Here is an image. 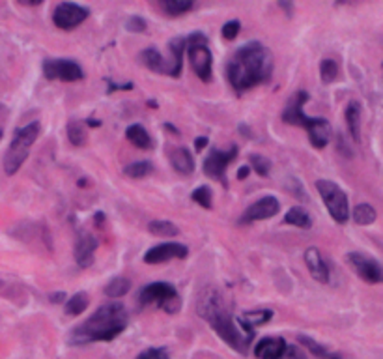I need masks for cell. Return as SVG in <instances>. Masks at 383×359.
<instances>
[{"instance_id": "6da1fadb", "label": "cell", "mask_w": 383, "mask_h": 359, "mask_svg": "<svg viewBox=\"0 0 383 359\" xmlns=\"http://www.w3.org/2000/svg\"><path fill=\"white\" fill-rule=\"evenodd\" d=\"M273 75V55L260 41L241 45L226 64V79L235 94L269 83Z\"/></svg>"}, {"instance_id": "7a4b0ae2", "label": "cell", "mask_w": 383, "mask_h": 359, "mask_svg": "<svg viewBox=\"0 0 383 359\" xmlns=\"http://www.w3.org/2000/svg\"><path fill=\"white\" fill-rule=\"evenodd\" d=\"M197 313L202 320L208 322L212 329L228 344L230 348L240 354L249 352L254 333H247L245 329H241L238 320H234V316L230 315L223 296L214 287L202 288V292L198 294Z\"/></svg>"}, {"instance_id": "3957f363", "label": "cell", "mask_w": 383, "mask_h": 359, "mask_svg": "<svg viewBox=\"0 0 383 359\" xmlns=\"http://www.w3.org/2000/svg\"><path fill=\"white\" fill-rule=\"evenodd\" d=\"M129 324V315L120 301H109L101 305L93 315L79 324L70 335V344L84 346L92 343H110L120 335Z\"/></svg>"}, {"instance_id": "277c9868", "label": "cell", "mask_w": 383, "mask_h": 359, "mask_svg": "<svg viewBox=\"0 0 383 359\" xmlns=\"http://www.w3.org/2000/svg\"><path fill=\"white\" fill-rule=\"evenodd\" d=\"M39 131H41V124L36 120L27 124V126L19 127L13 133V138H11L8 152L4 155V172L8 176H13V174L19 172V169H21L22 163L27 161L28 154H30L32 144L38 141Z\"/></svg>"}, {"instance_id": "5b68a950", "label": "cell", "mask_w": 383, "mask_h": 359, "mask_svg": "<svg viewBox=\"0 0 383 359\" xmlns=\"http://www.w3.org/2000/svg\"><path fill=\"white\" fill-rule=\"evenodd\" d=\"M187 55L195 75L202 83H212L214 79V55L208 47V38L202 32H191L187 36Z\"/></svg>"}, {"instance_id": "8992f818", "label": "cell", "mask_w": 383, "mask_h": 359, "mask_svg": "<svg viewBox=\"0 0 383 359\" xmlns=\"http://www.w3.org/2000/svg\"><path fill=\"white\" fill-rule=\"evenodd\" d=\"M138 301L141 305H157L159 309H163L169 315H176L181 309V298L174 285L170 282H152L141 290L138 294Z\"/></svg>"}, {"instance_id": "52a82bcc", "label": "cell", "mask_w": 383, "mask_h": 359, "mask_svg": "<svg viewBox=\"0 0 383 359\" xmlns=\"http://www.w3.org/2000/svg\"><path fill=\"white\" fill-rule=\"evenodd\" d=\"M316 189L322 197L323 204L327 208L329 216L333 217L339 225H344L350 219V202L342 189L331 180H318Z\"/></svg>"}, {"instance_id": "ba28073f", "label": "cell", "mask_w": 383, "mask_h": 359, "mask_svg": "<svg viewBox=\"0 0 383 359\" xmlns=\"http://www.w3.org/2000/svg\"><path fill=\"white\" fill-rule=\"evenodd\" d=\"M235 157H238V146H230L226 152L219 148H212L208 157L204 159V174L226 185V171Z\"/></svg>"}, {"instance_id": "9c48e42d", "label": "cell", "mask_w": 383, "mask_h": 359, "mask_svg": "<svg viewBox=\"0 0 383 359\" xmlns=\"http://www.w3.org/2000/svg\"><path fill=\"white\" fill-rule=\"evenodd\" d=\"M44 75L47 81H64V83H77L82 81L84 72L75 60H45L44 62Z\"/></svg>"}, {"instance_id": "30bf717a", "label": "cell", "mask_w": 383, "mask_h": 359, "mask_svg": "<svg viewBox=\"0 0 383 359\" xmlns=\"http://www.w3.org/2000/svg\"><path fill=\"white\" fill-rule=\"evenodd\" d=\"M88 15H90V10L84 8V6L73 4V2H62L53 11V22L60 30H73V28L86 21Z\"/></svg>"}, {"instance_id": "8fae6325", "label": "cell", "mask_w": 383, "mask_h": 359, "mask_svg": "<svg viewBox=\"0 0 383 359\" xmlns=\"http://www.w3.org/2000/svg\"><path fill=\"white\" fill-rule=\"evenodd\" d=\"M346 259H348V264L353 268V271L365 282H370V285L383 282V266L379 264L378 260H374L372 256L363 253H348Z\"/></svg>"}, {"instance_id": "7c38bea8", "label": "cell", "mask_w": 383, "mask_h": 359, "mask_svg": "<svg viewBox=\"0 0 383 359\" xmlns=\"http://www.w3.org/2000/svg\"><path fill=\"white\" fill-rule=\"evenodd\" d=\"M280 211V202L273 195H266L262 199H258L257 202H252L245 210L243 217L240 219V225H249L254 221H266L271 219Z\"/></svg>"}, {"instance_id": "4fadbf2b", "label": "cell", "mask_w": 383, "mask_h": 359, "mask_svg": "<svg viewBox=\"0 0 383 359\" xmlns=\"http://www.w3.org/2000/svg\"><path fill=\"white\" fill-rule=\"evenodd\" d=\"M189 254V249L183 245V243L178 242H167V243H159L155 247L148 249L144 253V262L146 264H163V262H169V260L174 259H187Z\"/></svg>"}, {"instance_id": "5bb4252c", "label": "cell", "mask_w": 383, "mask_h": 359, "mask_svg": "<svg viewBox=\"0 0 383 359\" xmlns=\"http://www.w3.org/2000/svg\"><path fill=\"white\" fill-rule=\"evenodd\" d=\"M309 101V94H306L305 90H299V92H296V94L292 96L290 100H288V103H286L285 111H283V122L285 124H288V126H306V117L305 111H303V107H305V103Z\"/></svg>"}, {"instance_id": "9a60e30c", "label": "cell", "mask_w": 383, "mask_h": 359, "mask_svg": "<svg viewBox=\"0 0 383 359\" xmlns=\"http://www.w3.org/2000/svg\"><path fill=\"white\" fill-rule=\"evenodd\" d=\"M305 264L309 273L312 275V279L318 282H322V285H327L331 281V271H329V266L323 259L322 251L318 247H309L305 251Z\"/></svg>"}, {"instance_id": "2e32d148", "label": "cell", "mask_w": 383, "mask_h": 359, "mask_svg": "<svg viewBox=\"0 0 383 359\" xmlns=\"http://www.w3.org/2000/svg\"><path fill=\"white\" fill-rule=\"evenodd\" d=\"M99 247V240L92 234H81L75 242V262L79 268H90L96 260V251Z\"/></svg>"}, {"instance_id": "e0dca14e", "label": "cell", "mask_w": 383, "mask_h": 359, "mask_svg": "<svg viewBox=\"0 0 383 359\" xmlns=\"http://www.w3.org/2000/svg\"><path fill=\"white\" fill-rule=\"evenodd\" d=\"M306 133H309V141L314 148L322 150L325 148L333 137V127L325 118H309L305 126Z\"/></svg>"}, {"instance_id": "ac0fdd59", "label": "cell", "mask_w": 383, "mask_h": 359, "mask_svg": "<svg viewBox=\"0 0 383 359\" xmlns=\"http://www.w3.org/2000/svg\"><path fill=\"white\" fill-rule=\"evenodd\" d=\"M187 51V39L183 36H176L169 41V53L170 58L167 60L169 64V77L178 79L183 70V53Z\"/></svg>"}, {"instance_id": "d6986e66", "label": "cell", "mask_w": 383, "mask_h": 359, "mask_svg": "<svg viewBox=\"0 0 383 359\" xmlns=\"http://www.w3.org/2000/svg\"><path fill=\"white\" fill-rule=\"evenodd\" d=\"M286 346L288 344L283 337H266L258 341L252 354L257 359H280V355L285 354Z\"/></svg>"}, {"instance_id": "ffe728a7", "label": "cell", "mask_w": 383, "mask_h": 359, "mask_svg": "<svg viewBox=\"0 0 383 359\" xmlns=\"http://www.w3.org/2000/svg\"><path fill=\"white\" fill-rule=\"evenodd\" d=\"M169 161L172 169L181 176H189L195 172V159H193L191 150L189 148H170L169 150Z\"/></svg>"}, {"instance_id": "44dd1931", "label": "cell", "mask_w": 383, "mask_h": 359, "mask_svg": "<svg viewBox=\"0 0 383 359\" xmlns=\"http://www.w3.org/2000/svg\"><path fill=\"white\" fill-rule=\"evenodd\" d=\"M271 318H273V311L271 309H258L251 311V313H243L241 316H235V320L241 326V329H245L247 333H254V327L266 326Z\"/></svg>"}, {"instance_id": "7402d4cb", "label": "cell", "mask_w": 383, "mask_h": 359, "mask_svg": "<svg viewBox=\"0 0 383 359\" xmlns=\"http://www.w3.org/2000/svg\"><path fill=\"white\" fill-rule=\"evenodd\" d=\"M141 62H143L144 66L152 70L155 73H161V75H169V64H167V58L161 56L155 47H148V49H144L141 53Z\"/></svg>"}, {"instance_id": "603a6c76", "label": "cell", "mask_w": 383, "mask_h": 359, "mask_svg": "<svg viewBox=\"0 0 383 359\" xmlns=\"http://www.w3.org/2000/svg\"><path fill=\"white\" fill-rule=\"evenodd\" d=\"M346 126L350 131L351 138L359 143L361 141V105L357 101H351L350 105L346 107Z\"/></svg>"}, {"instance_id": "cb8c5ba5", "label": "cell", "mask_w": 383, "mask_h": 359, "mask_svg": "<svg viewBox=\"0 0 383 359\" xmlns=\"http://www.w3.org/2000/svg\"><path fill=\"white\" fill-rule=\"evenodd\" d=\"M126 137L127 141L133 144V146H137L141 150H152L153 148V138L150 137V133L144 129L143 126H138V124H133L126 129Z\"/></svg>"}, {"instance_id": "d4e9b609", "label": "cell", "mask_w": 383, "mask_h": 359, "mask_svg": "<svg viewBox=\"0 0 383 359\" xmlns=\"http://www.w3.org/2000/svg\"><path fill=\"white\" fill-rule=\"evenodd\" d=\"M131 287H133L131 281H129L127 277H115V279H110V281L105 285L103 292L107 298L120 299L124 298L126 294H129Z\"/></svg>"}, {"instance_id": "484cf974", "label": "cell", "mask_w": 383, "mask_h": 359, "mask_svg": "<svg viewBox=\"0 0 383 359\" xmlns=\"http://www.w3.org/2000/svg\"><path fill=\"white\" fill-rule=\"evenodd\" d=\"M148 233L155 238H176L180 234V228L167 219H155V221L148 223Z\"/></svg>"}, {"instance_id": "4316f807", "label": "cell", "mask_w": 383, "mask_h": 359, "mask_svg": "<svg viewBox=\"0 0 383 359\" xmlns=\"http://www.w3.org/2000/svg\"><path fill=\"white\" fill-rule=\"evenodd\" d=\"M285 223L297 228H311L312 217L309 216V211H306L305 208H301V206H294V208H290V210L286 211Z\"/></svg>"}, {"instance_id": "83f0119b", "label": "cell", "mask_w": 383, "mask_h": 359, "mask_svg": "<svg viewBox=\"0 0 383 359\" xmlns=\"http://www.w3.org/2000/svg\"><path fill=\"white\" fill-rule=\"evenodd\" d=\"M88 305H90V296H88L86 292H77L66 301V305H64V313H66L67 316H79L88 309Z\"/></svg>"}, {"instance_id": "f1b7e54d", "label": "cell", "mask_w": 383, "mask_h": 359, "mask_svg": "<svg viewBox=\"0 0 383 359\" xmlns=\"http://www.w3.org/2000/svg\"><path fill=\"white\" fill-rule=\"evenodd\" d=\"M193 6L195 4L191 0H163V2H159V8L169 17L183 15V13L193 10Z\"/></svg>"}, {"instance_id": "f546056e", "label": "cell", "mask_w": 383, "mask_h": 359, "mask_svg": "<svg viewBox=\"0 0 383 359\" xmlns=\"http://www.w3.org/2000/svg\"><path fill=\"white\" fill-rule=\"evenodd\" d=\"M67 141L72 146H84L86 144V129H84V124L81 120H70L67 122Z\"/></svg>"}, {"instance_id": "4dcf8cb0", "label": "cell", "mask_w": 383, "mask_h": 359, "mask_svg": "<svg viewBox=\"0 0 383 359\" xmlns=\"http://www.w3.org/2000/svg\"><path fill=\"white\" fill-rule=\"evenodd\" d=\"M153 171H155V167H153L152 161H135V163H131V165H127L124 169L126 176L133 178V180H141V178L150 176Z\"/></svg>"}, {"instance_id": "1f68e13d", "label": "cell", "mask_w": 383, "mask_h": 359, "mask_svg": "<svg viewBox=\"0 0 383 359\" xmlns=\"http://www.w3.org/2000/svg\"><path fill=\"white\" fill-rule=\"evenodd\" d=\"M376 217H378V214L370 204H357L356 210H353V221L357 225H361V227L372 225L376 221Z\"/></svg>"}, {"instance_id": "d6a6232c", "label": "cell", "mask_w": 383, "mask_h": 359, "mask_svg": "<svg viewBox=\"0 0 383 359\" xmlns=\"http://www.w3.org/2000/svg\"><path fill=\"white\" fill-rule=\"evenodd\" d=\"M320 77L323 84H331L339 77V64L333 58H323L320 62Z\"/></svg>"}, {"instance_id": "836d02e7", "label": "cell", "mask_w": 383, "mask_h": 359, "mask_svg": "<svg viewBox=\"0 0 383 359\" xmlns=\"http://www.w3.org/2000/svg\"><path fill=\"white\" fill-rule=\"evenodd\" d=\"M191 200H195L198 206H202L206 210L214 208V191L209 185H198L191 193Z\"/></svg>"}, {"instance_id": "e575fe53", "label": "cell", "mask_w": 383, "mask_h": 359, "mask_svg": "<svg viewBox=\"0 0 383 359\" xmlns=\"http://www.w3.org/2000/svg\"><path fill=\"white\" fill-rule=\"evenodd\" d=\"M249 161H251V169L254 172H257L258 176H269V172H271V161L266 157V155H260V154H252L251 157H249Z\"/></svg>"}, {"instance_id": "d590c367", "label": "cell", "mask_w": 383, "mask_h": 359, "mask_svg": "<svg viewBox=\"0 0 383 359\" xmlns=\"http://www.w3.org/2000/svg\"><path fill=\"white\" fill-rule=\"evenodd\" d=\"M297 341H299V344H303V346H305V348L309 350L312 355H316V358H323V355L329 354L327 348H325L323 344L316 343L314 339L306 337V335H299V337H297Z\"/></svg>"}, {"instance_id": "8d00e7d4", "label": "cell", "mask_w": 383, "mask_h": 359, "mask_svg": "<svg viewBox=\"0 0 383 359\" xmlns=\"http://www.w3.org/2000/svg\"><path fill=\"white\" fill-rule=\"evenodd\" d=\"M240 30H241V22L238 21V19H232V21H226L225 25H223L221 34H223V38L232 41V39H235L238 36H240Z\"/></svg>"}, {"instance_id": "74e56055", "label": "cell", "mask_w": 383, "mask_h": 359, "mask_svg": "<svg viewBox=\"0 0 383 359\" xmlns=\"http://www.w3.org/2000/svg\"><path fill=\"white\" fill-rule=\"evenodd\" d=\"M126 28L133 34H143V32H146V28H148V22L144 21L141 15H131L126 21Z\"/></svg>"}, {"instance_id": "f35d334b", "label": "cell", "mask_w": 383, "mask_h": 359, "mask_svg": "<svg viewBox=\"0 0 383 359\" xmlns=\"http://www.w3.org/2000/svg\"><path fill=\"white\" fill-rule=\"evenodd\" d=\"M137 359H170L169 350L163 346H153V348H146L144 352L137 355Z\"/></svg>"}, {"instance_id": "ab89813d", "label": "cell", "mask_w": 383, "mask_h": 359, "mask_svg": "<svg viewBox=\"0 0 383 359\" xmlns=\"http://www.w3.org/2000/svg\"><path fill=\"white\" fill-rule=\"evenodd\" d=\"M280 359H306V358L299 346H296V344H288L285 350V354L280 355Z\"/></svg>"}, {"instance_id": "60d3db41", "label": "cell", "mask_w": 383, "mask_h": 359, "mask_svg": "<svg viewBox=\"0 0 383 359\" xmlns=\"http://www.w3.org/2000/svg\"><path fill=\"white\" fill-rule=\"evenodd\" d=\"M107 83H109V89H107V92H109V94H112V92H118V90H133V86H135L133 83L116 84V83H112V81H107Z\"/></svg>"}, {"instance_id": "b9f144b4", "label": "cell", "mask_w": 383, "mask_h": 359, "mask_svg": "<svg viewBox=\"0 0 383 359\" xmlns=\"http://www.w3.org/2000/svg\"><path fill=\"white\" fill-rule=\"evenodd\" d=\"M49 301L51 303H66L67 298L64 292H53L49 294Z\"/></svg>"}, {"instance_id": "7bdbcfd3", "label": "cell", "mask_w": 383, "mask_h": 359, "mask_svg": "<svg viewBox=\"0 0 383 359\" xmlns=\"http://www.w3.org/2000/svg\"><path fill=\"white\" fill-rule=\"evenodd\" d=\"M209 144V138L208 137H197L195 138V150H197V152H202L204 148H206V146H208Z\"/></svg>"}, {"instance_id": "ee69618b", "label": "cell", "mask_w": 383, "mask_h": 359, "mask_svg": "<svg viewBox=\"0 0 383 359\" xmlns=\"http://www.w3.org/2000/svg\"><path fill=\"white\" fill-rule=\"evenodd\" d=\"M249 174H251V167L243 165V167H240V169H238V172H235V178H238L240 182H243V180H245Z\"/></svg>"}, {"instance_id": "f6af8a7d", "label": "cell", "mask_w": 383, "mask_h": 359, "mask_svg": "<svg viewBox=\"0 0 383 359\" xmlns=\"http://www.w3.org/2000/svg\"><path fill=\"white\" fill-rule=\"evenodd\" d=\"M279 6L283 8V10H286V13H288V15H292V4H290V2H279Z\"/></svg>"}, {"instance_id": "bcb514c9", "label": "cell", "mask_w": 383, "mask_h": 359, "mask_svg": "<svg viewBox=\"0 0 383 359\" xmlns=\"http://www.w3.org/2000/svg\"><path fill=\"white\" fill-rule=\"evenodd\" d=\"M164 127H167V129H169V131L174 133V135H180V129H178V127L172 126V124H169V122H167V124H164Z\"/></svg>"}, {"instance_id": "7dc6e473", "label": "cell", "mask_w": 383, "mask_h": 359, "mask_svg": "<svg viewBox=\"0 0 383 359\" xmlns=\"http://www.w3.org/2000/svg\"><path fill=\"white\" fill-rule=\"evenodd\" d=\"M86 126H90V127H99V126H101V122H99V120H93V118H90V120H86Z\"/></svg>"}, {"instance_id": "c3c4849f", "label": "cell", "mask_w": 383, "mask_h": 359, "mask_svg": "<svg viewBox=\"0 0 383 359\" xmlns=\"http://www.w3.org/2000/svg\"><path fill=\"white\" fill-rule=\"evenodd\" d=\"M320 359H344V358H342V355H339V354H327V355H323V358H320Z\"/></svg>"}, {"instance_id": "681fc988", "label": "cell", "mask_w": 383, "mask_h": 359, "mask_svg": "<svg viewBox=\"0 0 383 359\" xmlns=\"http://www.w3.org/2000/svg\"><path fill=\"white\" fill-rule=\"evenodd\" d=\"M88 185H90V182H88L86 178H81V180H79V188H88Z\"/></svg>"}, {"instance_id": "f907efd6", "label": "cell", "mask_w": 383, "mask_h": 359, "mask_svg": "<svg viewBox=\"0 0 383 359\" xmlns=\"http://www.w3.org/2000/svg\"><path fill=\"white\" fill-rule=\"evenodd\" d=\"M148 105H152V109H157V103H155V101H148Z\"/></svg>"}]
</instances>
